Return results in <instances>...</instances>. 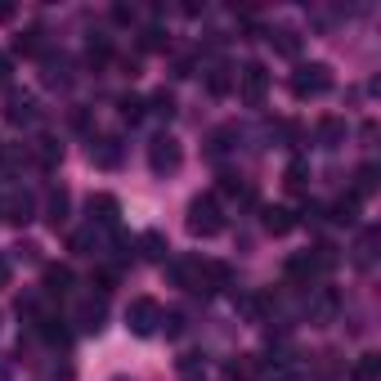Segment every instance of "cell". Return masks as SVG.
<instances>
[{"mask_svg": "<svg viewBox=\"0 0 381 381\" xmlns=\"http://www.w3.org/2000/svg\"><path fill=\"white\" fill-rule=\"evenodd\" d=\"M90 157H94V166H117L121 162V144L117 139H99V144H90Z\"/></svg>", "mask_w": 381, "mask_h": 381, "instance_id": "30bf717a", "label": "cell"}, {"mask_svg": "<svg viewBox=\"0 0 381 381\" xmlns=\"http://www.w3.org/2000/svg\"><path fill=\"white\" fill-rule=\"evenodd\" d=\"M162 327L170 332V337H180V327H184V318H180V314H166V318H162Z\"/></svg>", "mask_w": 381, "mask_h": 381, "instance_id": "f1b7e54d", "label": "cell"}, {"mask_svg": "<svg viewBox=\"0 0 381 381\" xmlns=\"http://www.w3.org/2000/svg\"><path fill=\"white\" fill-rule=\"evenodd\" d=\"M153 113H162V117H170L175 113V99H170V94L162 90V94H153Z\"/></svg>", "mask_w": 381, "mask_h": 381, "instance_id": "4316f807", "label": "cell"}, {"mask_svg": "<svg viewBox=\"0 0 381 381\" xmlns=\"http://www.w3.org/2000/svg\"><path fill=\"white\" fill-rule=\"evenodd\" d=\"M121 117H130V121H139L144 117V99H139V94H121Z\"/></svg>", "mask_w": 381, "mask_h": 381, "instance_id": "603a6c76", "label": "cell"}, {"mask_svg": "<svg viewBox=\"0 0 381 381\" xmlns=\"http://www.w3.org/2000/svg\"><path fill=\"white\" fill-rule=\"evenodd\" d=\"M265 229L269 233H292L296 229V216H292L287 206H265Z\"/></svg>", "mask_w": 381, "mask_h": 381, "instance_id": "ba28073f", "label": "cell"}, {"mask_svg": "<svg viewBox=\"0 0 381 381\" xmlns=\"http://www.w3.org/2000/svg\"><path fill=\"white\" fill-rule=\"evenodd\" d=\"M229 85H233L229 68H211V77H206V90H211V94H229Z\"/></svg>", "mask_w": 381, "mask_h": 381, "instance_id": "d6986e66", "label": "cell"}, {"mask_svg": "<svg viewBox=\"0 0 381 381\" xmlns=\"http://www.w3.org/2000/svg\"><path fill=\"white\" fill-rule=\"evenodd\" d=\"M282 184H287L292 193H305V184H310V166H305V162H292V166H287V180H282Z\"/></svg>", "mask_w": 381, "mask_h": 381, "instance_id": "e0dca14e", "label": "cell"}, {"mask_svg": "<svg viewBox=\"0 0 381 381\" xmlns=\"http://www.w3.org/2000/svg\"><path fill=\"white\" fill-rule=\"evenodd\" d=\"M68 287H72V269L68 265H50V269H45V292H50V296H63Z\"/></svg>", "mask_w": 381, "mask_h": 381, "instance_id": "9c48e42d", "label": "cell"}, {"mask_svg": "<svg viewBox=\"0 0 381 381\" xmlns=\"http://www.w3.org/2000/svg\"><path fill=\"white\" fill-rule=\"evenodd\" d=\"M0 287H9V261L0 256Z\"/></svg>", "mask_w": 381, "mask_h": 381, "instance_id": "f546056e", "label": "cell"}, {"mask_svg": "<svg viewBox=\"0 0 381 381\" xmlns=\"http://www.w3.org/2000/svg\"><path fill=\"white\" fill-rule=\"evenodd\" d=\"M198 373H206V359H202V354H184V359H180V377L193 381Z\"/></svg>", "mask_w": 381, "mask_h": 381, "instance_id": "ffe728a7", "label": "cell"}, {"mask_svg": "<svg viewBox=\"0 0 381 381\" xmlns=\"http://www.w3.org/2000/svg\"><path fill=\"white\" fill-rule=\"evenodd\" d=\"M9 77V63H5V54H0V81H5Z\"/></svg>", "mask_w": 381, "mask_h": 381, "instance_id": "1f68e13d", "label": "cell"}, {"mask_svg": "<svg viewBox=\"0 0 381 381\" xmlns=\"http://www.w3.org/2000/svg\"><path fill=\"white\" fill-rule=\"evenodd\" d=\"M373 189H377V170L363 166V170H359V184H354V198H368Z\"/></svg>", "mask_w": 381, "mask_h": 381, "instance_id": "cb8c5ba5", "label": "cell"}, {"mask_svg": "<svg viewBox=\"0 0 381 381\" xmlns=\"http://www.w3.org/2000/svg\"><path fill=\"white\" fill-rule=\"evenodd\" d=\"M9 220H14V225H27L32 220V198H9Z\"/></svg>", "mask_w": 381, "mask_h": 381, "instance_id": "44dd1931", "label": "cell"}, {"mask_svg": "<svg viewBox=\"0 0 381 381\" xmlns=\"http://www.w3.org/2000/svg\"><path fill=\"white\" fill-rule=\"evenodd\" d=\"M359 202H363V198H354V193H350V198H341L337 206H332V220H337V225H354V216H359Z\"/></svg>", "mask_w": 381, "mask_h": 381, "instance_id": "2e32d148", "label": "cell"}, {"mask_svg": "<svg viewBox=\"0 0 381 381\" xmlns=\"http://www.w3.org/2000/svg\"><path fill=\"white\" fill-rule=\"evenodd\" d=\"M225 229V216H220V202L206 193V198H193L189 202V233H198V238H216V233Z\"/></svg>", "mask_w": 381, "mask_h": 381, "instance_id": "6da1fadb", "label": "cell"}, {"mask_svg": "<svg viewBox=\"0 0 381 381\" xmlns=\"http://www.w3.org/2000/svg\"><path fill=\"white\" fill-rule=\"evenodd\" d=\"M104 301H81V310H77V323H81V332H99L104 327Z\"/></svg>", "mask_w": 381, "mask_h": 381, "instance_id": "52a82bcc", "label": "cell"}, {"mask_svg": "<svg viewBox=\"0 0 381 381\" xmlns=\"http://www.w3.org/2000/svg\"><path fill=\"white\" fill-rule=\"evenodd\" d=\"M117 198H108V193H99V198H90V216L99 220V225H117Z\"/></svg>", "mask_w": 381, "mask_h": 381, "instance_id": "8fae6325", "label": "cell"}, {"mask_svg": "<svg viewBox=\"0 0 381 381\" xmlns=\"http://www.w3.org/2000/svg\"><path fill=\"white\" fill-rule=\"evenodd\" d=\"M256 373V354H242L238 363H229V381H247Z\"/></svg>", "mask_w": 381, "mask_h": 381, "instance_id": "7402d4cb", "label": "cell"}, {"mask_svg": "<svg viewBox=\"0 0 381 381\" xmlns=\"http://www.w3.org/2000/svg\"><path fill=\"white\" fill-rule=\"evenodd\" d=\"M36 153H41V162H45V166H54V157H63V149H58L54 139H41V149H36Z\"/></svg>", "mask_w": 381, "mask_h": 381, "instance_id": "484cf974", "label": "cell"}, {"mask_svg": "<svg viewBox=\"0 0 381 381\" xmlns=\"http://www.w3.org/2000/svg\"><path fill=\"white\" fill-rule=\"evenodd\" d=\"M341 135H346V121H341V117H323V121H318V139H323L327 149H337Z\"/></svg>", "mask_w": 381, "mask_h": 381, "instance_id": "4fadbf2b", "label": "cell"}, {"mask_svg": "<svg viewBox=\"0 0 381 381\" xmlns=\"http://www.w3.org/2000/svg\"><path fill=\"white\" fill-rule=\"evenodd\" d=\"M269 41H274V50L287 54V58H296V50H301V41H296V32H292V27H278Z\"/></svg>", "mask_w": 381, "mask_h": 381, "instance_id": "9a60e30c", "label": "cell"}, {"mask_svg": "<svg viewBox=\"0 0 381 381\" xmlns=\"http://www.w3.org/2000/svg\"><path fill=\"white\" fill-rule=\"evenodd\" d=\"M68 189H58V193H50V225L58 229V225H63V220H68Z\"/></svg>", "mask_w": 381, "mask_h": 381, "instance_id": "ac0fdd59", "label": "cell"}, {"mask_svg": "<svg viewBox=\"0 0 381 381\" xmlns=\"http://www.w3.org/2000/svg\"><path fill=\"white\" fill-rule=\"evenodd\" d=\"M9 18H14V9H9V5H0V23H9Z\"/></svg>", "mask_w": 381, "mask_h": 381, "instance_id": "4dcf8cb0", "label": "cell"}, {"mask_svg": "<svg viewBox=\"0 0 381 381\" xmlns=\"http://www.w3.org/2000/svg\"><path fill=\"white\" fill-rule=\"evenodd\" d=\"M139 247H144V256H149V261H166V238H162V233H157V229H149V233H144V238H139Z\"/></svg>", "mask_w": 381, "mask_h": 381, "instance_id": "7c38bea8", "label": "cell"}, {"mask_svg": "<svg viewBox=\"0 0 381 381\" xmlns=\"http://www.w3.org/2000/svg\"><path fill=\"white\" fill-rule=\"evenodd\" d=\"M238 90H242V99H247V104H261L265 90H269V72L261 63H247L238 72Z\"/></svg>", "mask_w": 381, "mask_h": 381, "instance_id": "277c9868", "label": "cell"}, {"mask_svg": "<svg viewBox=\"0 0 381 381\" xmlns=\"http://www.w3.org/2000/svg\"><path fill=\"white\" fill-rule=\"evenodd\" d=\"M41 50V32H23L18 36V54H36Z\"/></svg>", "mask_w": 381, "mask_h": 381, "instance_id": "d4e9b609", "label": "cell"}, {"mask_svg": "<svg viewBox=\"0 0 381 381\" xmlns=\"http://www.w3.org/2000/svg\"><path fill=\"white\" fill-rule=\"evenodd\" d=\"M157 323H162V310H157V301H153V296L130 301V310H126V327L135 332V337H153Z\"/></svg>", "mask_w": 381, "mask_h": 381, "instance_id": "3957f363", "label": "cell"}, {"mask_svg": "<svg viewBox=\"0 0 381 381\" xmlns=\"http://www.w3.org/2000/svg\"><path fill=\"white\" fill-rule=\"evenodd\" d=\"M162 45H166V36L157 32V27H149V32H144V50H162Z\"/></svg>", "mask_w": 381, "mask_h": 381, "instance_id": "83f0119b", "label": "cell"}, {"mask_svg": "<svg viewBox=\"0 0 381 381\" xmlns=\"http://www.w3.org/2000/svg\"><path fill=\"white\" fill-rule=\"evenodd\" d=\"M377 373H381V359L377 354H363V359L350 368V381H377Z\"/></svg>", "mask_w": 381, "mask_h": 381, "instance_id": "5bb4252c", "label": "cell"}, {"mask_svg": "<svg viewBox=\"0 0 381 381\" xmlns=\"http://www.w3.org/2000/svg\"><path fill=\"white\" fill-rule=\"evenodd\" d=\"M5 117L9 121H14V126H23V121H32L36 117V99H32V94H9V99H5Z\"/></svg>", "mask_w": 381, "mask_h": 381, "instance_id": "8992f818", "label": "cell"}, {"mask_svg": "<svg viewBox=\"0 0 381 381\" xmlns=\"http://www.w3.org/2000/svg\"><path fill=\"white\" fill-rule=\"evenodd\" d=\"M332 90V68L327 63H305L296 68V77H292V94L296 99H318V94Z\"/></svg>", "mask_w": 381, "mask_h": 381, "instance_id": "7a4b0ae2", "label": "cell"}, {"mask_svg": "<svg viewBox=\"0 0 381 381\" xmlns=\"http://www.w3.org/2000/svg\"><path fill=\"white\" fill-rule=\"evenodd\" d=\"M149 162H153L157 175H166V170H180L184 153H180V144H175V139H157V144H153V153H149Z\"/></svg>", "mask_w": 381, "mask_h": 381, "instance_id": "5b68a950", "label": "cell"}]
</instances>
